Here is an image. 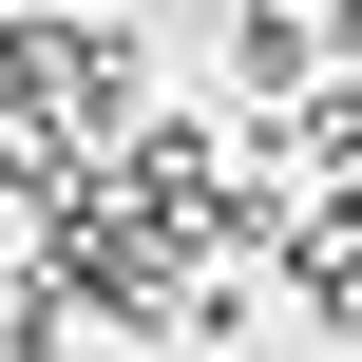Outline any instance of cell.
I'll list each match as a JSON object with an SVG mask.
<instances>
[{
  "instance_id": "obj_1",
  "label": "cell",
  "mask_w": 362,
  "mask_h": 362,
  "mask_svg": "<svg viewBox=\"0 0 362 362\" xmlns=\"http://www.w3.org/2000/svg\"><path fill=\"white\" fill-rule=\"evenodd\" d=\"M286 305L362 344V210H325V191H305V229H286Z\"/></svg>"
},
{
  "instance_id": "obj_2",
  "label": "cell",
  "mask_w": 362,
  "mask_h": 362,
  "mask_svg": "<svg viewBox=\"0 0 362 362\" xmlns=\"http://www.w3.org/2000/svg\"><path fill=\"white\" fill-rule=\"evenodd\" d=\"M229 76H248V95H305V76H325V19H305V0H248V19H229Z\"/></svg>"
},
{
  "instance_id": "obj_3",
  "label": "cell",
  "mask_w": 362,
  "mask_h": 362,
  "mask_svg": "<svg viewBox=\"0 0 362 362\" xmlns=\"http://www.w3.org/2000/svg\"><path fill=\"white\" fill-rule=\"evenodd\" d=\"M0 19H19V0H0Z\"/></svg>"
}]
</instances>
